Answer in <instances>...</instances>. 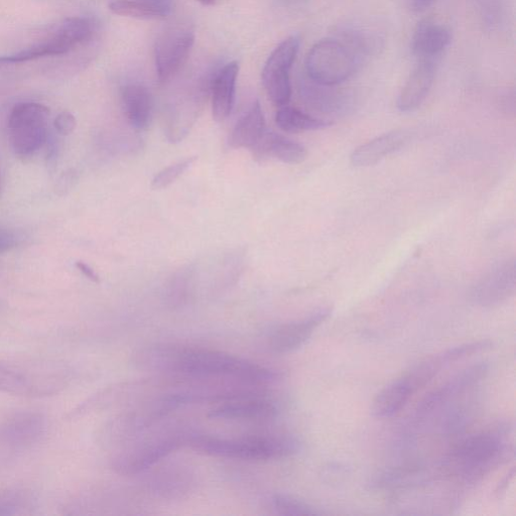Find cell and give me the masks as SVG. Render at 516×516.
Instances as JSON below:
<instances>
[{
	"mask_svg": "<svg viewBox=\"0 0 516 516\" xmlns=\"http://www.w3.org/2000/svg\"><path fill=\"white\" fill-rule=\"evenodd\" d=\"M195 43V32L186 23L169 26L158 38L155 48L157 74L160 82L173 79L189 58Z\"/></svg>",
	"mask_w": 516,
	"mask_h": 516,
	"instance_id": "cell-8",
	"label": "cell"
},
{
	"mask_svg": "<svg viewBox=\"0 0 516 516\" xmlns=\"http://www.w3.org/2000/svg\"><path fill=\"white\" fill-rule=\"evenodd\" d=\"M209 418L218 420L264 421L277 417L278 408L268 398L250 392H239L217 402Z\"/></svg>",
	"mask_w": 516,
	"mask_h": 516,
	"instance_id": "cell-11",
	"label": "cell"
},
{
	"mask_svg": "<svg viewBox=\"0 0 516 516\" xmlns=\"http://www.w3.org/2000/svg\"><path fill=\"white\" fill-rule=\"evenodd\" d=\"M238 73V64L231 62L219 71L213 82L212 113L217 122L224 121L233 109Z\"/></svg>",
	"mask_w": 516,
	"mask_h": 516,
	"instance_id": "cell-22",
	"label": "cell"
},
{
	"mask_svg": "<svg viewBox=\"0 0 516 516\" xmlns=\"http://www.w3.org/2000/svg\"><path fill=\"white\" fill-rule=\"evenodd\" d=\"M198 2L204 6H212L217 2V0H198Z\"/></svg>",
	"mask_w": 516,
	"mask_h": 516,
	"instance_id": "cell-37",
	"label": "cell"
},
{
	"mask_svg": "<svg viewBox=\"0 0 516 516\" xmlns=\"http://www.w3.org/2000/svg\"><path fill=\"white\" fill-rule=\"evenodd\" d=\"M16 236L8 230L0 229V254L6 253L15 247Z\"/></svg>",
	"mask_w": 516,
	"mask_h": 516,
	"instance_id": "cell-34",
	"label": "cell"
},
{
	"mask_svg": "<svg viewBox=\"0 0 516 516\" xmlns=\"http://www.w3.org/2000/svg\"><path fill=\"white\" fill-rule=\"evenodd\" d=\"M186 446L200 454L244 461L280 460L300 450V443L295 438L277 435L224 438L192 433Z\"/></svg>",
	"mask_w": 516,
	"mask_h": 516,
	"instance_id": "cell-2",
	"label": "cell"
},
{
	"mask_svg": "<svg viewBox=\"0 0 516 516\" xmlns=\"http://www.w3.org/2000/svg\"><path fill=\"white\" fill-rule=\"evenodd\" d=\"M189 434L167 433L150 441L138 444L117 454L111 462L120 475L132 476L147 471L174 451L186 446Z\"/></svg>",
	"mask_w": 516,
	"mask_h": 516,
	"instance_id": "cell-6",
	"label": "cell"
},
{
	"mask_svg": "<svg viewBox=\"0 0 516 516\" xmlns=\"http://www.w3.org/2000/svg\"><path fill=\"white\" fill-rule=\"evenodd\" d=\"M121 101L128 122L139 131H145L153 115V98L149 89L140 84L126 85L121 92Z\"/></svg>",
	"mask_w": 516,
	"mask_h": 516,
	"instance_id": "cell-20",
	"label": "cell"
},
{
	"mask_svg": "<svg viewBox=\"0 0 516 516\" xmlns=\"http://www.w3.org/2000/svg\"><path fill=\"white\" fill-rule=\"evenodd\" d=\"M65 387V377L53 371H35L19 365L0 363V393L27 398L58 394Z\"/></svg>",
	"mask_w": 516,
	"mask_h": 516,
	"instance_id": "cell-7",
	"label": "cell"
},
{
	"mask_svg": "<svg viewBox=\"0 0 516 516\" xmlns=\"http://www.w3.org/2000/svg\"><path fill=\"white\" fill-rule=\"evenodd\" d=\"M96 33L97 26L93 20L76 17L65 20L54 36L74 49L78 45L91 42Z\"/></svg>",
	"mask_w": 516,
	"mask_h": 516,
	"instance_id": "cell-27",
	"label": "cell"
},
{
	"mask_svg": "<svg viewBox=\"0 0 516 516\" xmlns=\"http://www.w3.org/2000/svg\"><path fill=\"white\" fill-rule=\"evenodd\" d=\"M140 362L160 372L185 377L232 380L265 385L280 374L260 364L221 351L184 345H158L144 350Z\"/></svg>",
	"mask_w": 516,
	"mask_h": 516,
	"instance_id": "cell-1",
	"label": "cell"
},
{
	"mask_svg": "<svg viewBox=\"0 0 516 516\" xmlns=\"http://www.w3.org/2000/svg\"><path fill=\"white\" fill-rule=\"evenodd\" d=\"M173 8V0H115L109 10L121 17L139 20H154L168 17Z\"/></svg>",
	"mask_w": 516,
	"mask_h": 516,
	"instance_id": "cell-24",
	"label": "cell"
},
{
	"mask_svg": "<svg viewBox=\"0 0 516 516\" xmlns=\"http://www.w3.org/2000/svg\"><path fill=\"white\" fill-rule=\"evenodd\" d=\"M416 394L410 382L403 375L389 385L375 397L371 413L377 419H389L398 415Z\"/></svg>",
	"mask_w": 516,
	"mask_h": 516,
	"instance_id": "cell-19",
	"label": "cell"
},
{
	"mask_svg": "<svg viewBox=\"0 0 516 516\" xmlns=\"http://www.w3.org/2000/svg\"><path fill=\"white\" fill-rule=\"evenodd\" d=\"M451 42L448 27L434 20H424L414 31L411 49L418 62L438 63Z\"/></svg>",
	"mask_w": 516,
	"mask_h": 516,
	"instance_id": "cell-15",
	"label": "cell"
},
{
	"mask_svg": "<svg viewBox=\"0 0 516 516\" xmlns=\"http://www.w3.org/2000/svg\"><path fill=\"white\" fill-rule=\"evenodd\" d=\"M49 116V108L41 103L24 102L15 106L9 119V132L18 156H32L44 146Z\"/></svg>",
	"mask_w": 516,
	"mask_h": 516,
	"instance_id": "cell-5",
	"label": "cell"
},
{
	"mask_svg": "<svg viewBox=\"0 0 516 516\" xmlns=\"http://www.w3.org/2000/svg\"><path fill=\"white\" fill-rule=\"evenodd\" d=\"M72 49L56 36L29 47L19 53L0 57V64H20L43 58L46 56H59L70 52Z\"/></svg>",
	"mask_w": 516,
	"mask_h": 516,
	"instance_id": "cell-28",
	"label": "cell"
},
{
	"mask_svg": "<svg viewBox=\"0 0 516 516\" xmlns=\"http://www.w3.org/2000/svg\"><path fill=\"white\" fill-rule=\"evenodd\" d=\"M332 308H321L301 320L278 326L269 336V346L278 354L300 349L332 315Z\"/></svg>",
	"mask_w": 516,
	"mask_h": 516,
	"instance_id": "cell-13",
	"label": "cell"
},
{
	"mask_svg": "<svg viewBox=\"0 0 516 516\" xmlns=\"http://www.w3.org/2000/svg\"><path fill=\"white\" fill-rule=\"evenodd\" d=\"M28 503L24 492L6 491L0 492V515L18 514L20 509Z\"/></svg>",
	"mask_w": 516,
	"mask_h": 516,
	"instance_id": "cell-32",
	"label": "cell"
},
{
	"mask_svg": "<svg viewBox=\"0 0 516 516\" xmlns=\"http://www.w3.org/2000/svg\"><path fill=\"white\" fill-rule=\"evenodd\" d=\"M410 141L406 131L384 134L357 148L351 156V164L357 168H366L398 152Z\"/></svg>",
	"mask_w": 516,
	"mask_h": 516,
	"instance_id": "cell-17",
	"label": "cell"
},
{
	"mask_svg": "<svg viewBox=\"0 0 516 516\" xmlns=\"http://www.w3.org/2000/svg\"><path fill=\"white\" fill-rule=\"evenodd\" d=\"M197 161L190 157L160 171L152 181L153 190H163L175 183Z\"/></svg>",
	"mask_w": 516,
	"mask_h": 516,
	"instance_id": "cell-31",
	"label": "cell"
},
{
	"mask_svg": "<svg viewBox=\"0 0 516 516\" xmlns=\"http://www.w3.org/2000/svg\"><path fill=\"white\" fill-rule=\"evenodd\" d=\"M266 132V120L261 103L255 101L236 123L229 145L233 149H252Z\"/></svg>",
	"mask_w": 516,
	"mask_h": 516,
	"instance_id": "cell-21",
	"label": "cell"
},
{
	"mask_svg": "<svg viewBox=\"0 0 516 516\" xmlns=\"http://www.w3.org/2000/svg\"><path fill=\"white\" fill-rule=\"evenodd\" d=\"M76 268L93 283H99L100 279L96 272L87 264L83 262L76 263Z\"/></svg>",
	"mask_w": 516,
	"mask_h": 516,
	"instance_id": "cell-36",
	"label": "cell"
},
{
	"mask_svg": "<svg viewBox=\"0 0 516 516\" xmlns=\"http://www.w3.org/2000/svg\"><path fill=\"white\" fill-rule=\"evenodd\" d=\"M488 371L489 365L486 362H482L459 372L420 403L417 415L419 417L430 415L485 378Z\"/></svg>",
	"mask_w": 516,
	"mask_h": 516,
	"instance_id": "cell-14",
	"label": "cell"
},
{
	"mask_svg": "<svg viewBox=\"0 0 516 516\" xmlns=\"http://www.w3.org/2000/svg\"><path fill=\"white\" fill-rule=\"evenodd\" d=\"M54 125L61 136H69L75 131L77 121L71 112L63 111L56 117Z\"/></svg>",
	"mask_w": 516,
	"mask_h": 516,
	"instance_id": "cell-33",
	"label": "cell"
},
{
	"mask_svg": "<svg viewBox=\"0 0 516 516\" xmlns=\"http://www.w3.org/2000/svg\"><path fill=\"white\" fill-rule=\"evenodd\" d=\"M516 267L515 261L506 260L492 267L473 287L472 302L481 308H495L515 293Z\"/></svg>",
	"mask_w": 516,
	"mask_h": 516,
	"instance_id": "cell-10",
	"label": "cell"
},
{
	"mask_svg": "<svg viewBox=\"0 0 516 516\" xmlns=\"http://www.w3.org/2000/svg\"><path fill=\"white\" fill-rule=\"evenodd\" d=\"M364 61L335 36L317 43L306 59L307 77L325 85H340L349 80Z\"/></svg>",
	"mask_w": 516,
	"mask_h": 516,
	"instance_id": "cell-4",
	"label": "cell"
},
{
	"mask_svg": "<svg viewBox=\"0 0 516 516\" xmlns=\"http://www.w3.org/2000/svg\"><path fill=\"white\" fill-rule=\"evenodd\" d=\"M333 36L347 44L364 62L381 48L382 43L376 33L354 25L339 27Z\"/></svg>",
	"mask_w": 516,
	"mask_h": 516,
	"instance_id": "cell-26",
	"label": "cell"
},
{
	"mask_svg": "<svg viewBox=\"0 0 516 516\" xmlns=\"http://www.w3.org/2000/svg\"><path fill=\"white\" fill-rule=\"evenodd\" d=\"M338 86L321 84L307 77L301 82L300 95L313 111L327 116H343L353 110L355 97L351 91Z\"/></svg>",
	"mask_w": 516,
	"mask_h": 516,
	"instance_id": "cell-12",
	"label": "cell"
},
{
	"mask_svg": "<svg viewBox=\"0 0 516 516\" xmlns=\"http://www.w3.org/2000/svg\"><path fill=\"white\" fill-rule=\"evenodd\" d=\"M472 3L486 30L497 32L507 24V0H472Z\"/></svg>",
	"mask_w": 516,
	"mask_h": 516,
	"instance_id": "cell-29",
	"label": "cell"
},
{
	"mask_svg": "<svg viewBox=\"0 0 516 516\" xmlns=\"http://www.w3.org/2000/svg\"><path fill=\"white\" fill-rule=\"evenodd\" d=\"M276 122L283 132L290 134L321 131L333 124L332 120L315 117L287 105L277 112Z\"/></svg>",
	"mask_w": 516,
	"mask_h": 516,
	"instance_id": "cell-25",
	"label": "cell"
},
{
	"mask_svg": "<svg viewBox=\"0 0 516 516\" xmlns=\"http://www.w3.org/2000/svg\"><path fill=\"white\" fill-rule=\"evenodd\" d=\"M272 505L281 515L303 516L321 514L309 503L287 494H276L272 497Z\"/></svg>",
	"mask_w": 516,
	"mask_h": 516,
	"instance_id": "cell-30",
	"label": "cell"
},
{
	"mask_svg": "<svg viewBox=\"0 0 516 516\" xmlns=\"http://www.w3.org/2000/svg\"><path fill=\"white\" fill-rule=\"evenodd\" d=\"M300 45L298 36L286 39L271 54L263 70V84L270 99L277 106L283 107L291 99V70Z\"/></svg>",
	"mask_w": 516,
	"mask_h": 516,
	"instance_id": "cell-9",
	"label": "cell"
},
{
	"mask_svg": "<svg viewBox=\"0 0 516 516\" xmlns=\"http://www.w3.org/2000/svg\"><path fill=\"white\" fill-rule=\"evenodd\" d=\"M437 64L418 62L399 96L398 107L402 112H413L426 100L435 80Z\"/></svg>",
	"mask_w": 516,
	"mask_h": 516,
	"instance_id": "cell-18",
	"label": "cell"
},
{
	"mask_svg": "<svg viewBox=\"0 0 516 516\" xmlns=\"http://www.w3.org/2000/svg\"><path fill=\"white\" fill-rule=\"evenodd\" d=\"M436 0H409L410 8L415 13H424L429 10Z\"/></svg>",
	"mask_w": 516,
	"mask_h": 516,
	"instance_id": "cell-35",
	"label": "cell"
},
{
	"mask_svg": "<svg viewBox=\"0 0 516 516\" xmlns=\"http://www.w3.org/2000/svg\"><path fill=\"white\" fill-rule=\"evenodd\" d=\"M251 151L256 161L275 159L289 165H299L308 156L304 146L268 129Z\"/></svg>",
	"mask_w": 516,
	"mask_h": 516,
	"instance_id": "cell-16",
	"label": "cell"
},
{
	"mask_svg": "<svg viewBox=\"0 0 516 516\" xmlns=\"http://www.w3.org/2000/svg\"><path fill=\"white\" fill-rule=\"evenodd\" d=\"M44 419L36 414H21L0 427V441L12 446L34 443L43 434Z\"/></svg>",
	"mask_w": 516,
	"mask_h": 516,
	"instance_id": "cell-23",
	"label": "cell"
},
{
	"mask_svg": "<svg viewBox=\"0 0 516 516\" xmlns=\"http://www.w3.org/2000/svg\"><path fill=\"white\" fill-rule=\"evenodd\" d=\"M507 430L482 432L461 442L447 464L466 483H476L497 468L509 454Z\"/></svg>",
	"mask_w": 516,
	"mask_h": 516,
	"instance_id": "cell-3",
	"label": "cell"
}]
</instances>
